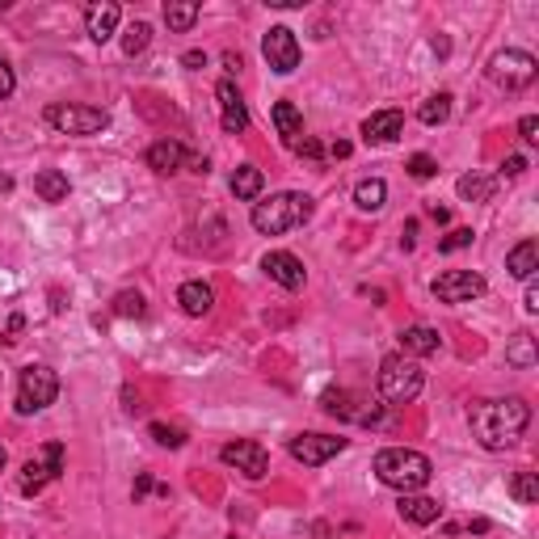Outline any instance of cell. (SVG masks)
Wrapping results in <instances>:
<instances>
[{
	"mask_svg": "<svg viewBox=\"0 0 539 539\" xmlns=\"http://www.w3.org/2000/svg\"><path fill=\"white\" fill-rule=\"evenodd\" d=\"M472 434L484 451H506L510 443L523 439V430L531 426V404L523 396H506V401H481L468 409Z\"/></svg>",
	"mask_w": 539,
	"mask_h": 539,
	"instance_id": "6da1fadb",
	"label": "cell"
},
{
	"mask_svg": "<svg viewBox=\"0 0 539 539\" xmlns=\"http://www.w3.org/2000/svg\"><path fill=\"white\" fill-rule=\"evenodd\" d=\"M375 476H379L387 489L417 493V489H426V484H430L434 464H430L422 451H409V447H387V451L375 456Z\"/></svg>",
	"mask_w": 539,
	"mask_h": 539,
	"instance_id": "7a4b0ae2",
	"label": "cell"
},
{
	"mask_svg": "<svg viewBox=\"0 0 539 539\" xmlns=\"http://www.w3.org/2000/svg\"><path fill=\"white\" fill-rule=\"evenodd\" d=\"M312 211H317V203L308 194H295V190L274 194V198H265V203L253 207V228L265 236H283L291 228H304L312 220Z\"/></svg>",
	"mask_w": 539,
	"mask_h": 539,
	"instance_id": "3957f363",
	"label": "cell"
},
{
	"mask_svg": "<svg viewBox=\"0 0 539 539\" xmlns=\"http://www.w3.org/2000/svg\"><path fill=\"white\" fill-rule=\"evenodd\" d=\"M426 384V371L417 359H404V354H392V359L379 362V396L387 404H409Z\"/></svg>",
	"mask_w": 539,
	"mask_h": 539,
	"instance_id": "277c9868",
	"label": "cell"
},
{
	"mask_svg": "<svg viewBox=\"0 0 539 539\" xmlns=\"http://www.w3.org/2000/svg\"><path fill=\"white\" fill-rule=\"evenodd\" d=\"M42 118H47V126H56L59 135H97V131L110 126V114L101 106H72V101H51L42 110Z\"/></svg>",
	"mask_w": 539,
	"mask_h": 539,
	"instance_id": "5b68a950",
	"label": "cell"
},
{
	"mask_svg": "<svg viewBox=\"0 0 539 539\" xmlns=\"http://www.w3.org/2000/svg\"><path fill=\"white\" fill-rule=\"evenodd\" d=\"M59 396V375L51 371V367H42V362H30V367H22V375H17V413H39V409H47V404H56Z\"/></svg>",
	"mask_w": 539,
	"mask_h": 539,
	"instance_id": "8992f818",
	"label": "cell"
},
{
	"mask_svg": "<svg viewBox=\"0 0 539 539\" xmlns=\"http://www.w3.org/2000/svg\"><path fill=\"white\" fill-rule=\"evenodd\" d=\"M539 76V59L526 51H498L489 59V81L501 89H526Z\"/></svg>",
	"mask_w": 539,
	"mask_h": 539,
	"instance_id": "52a82bcc",
	"label": "cell"
},
{
	"mask_svg": "<svg viewBox=\"0 0 539 539\" xmlns=\"http://www.w3.org/2000/svg\"><path fill=\"white\" fill-rule=\"evenodd\" d=\"M430 291L443 304H472V300L484 295V278L476 270H447V274H439L430 283Z\"/></svg>",
	"mask_w": 539,
	"mask_h": 539,
	"instance_id": "ba28073f",
	"label": "cell"
},
{
	"mask_svg": "<svg viewBox=\"0 0 539 539\" xmlns=\"http://www.w3.org/2000/svg\"><path fill=\"white\" fill-rule=\"evenodd\" d=\"M342 451H346V439H337V434L308 430V434H295V439H291V456L300 459L304 468H320V464H329L333 456H342Z\"/></svg>",
	"mask_w": 539,
	"mask_h": 539,
	"instance_id": "9c48e42d",
	"label": "cell"
},
{
	"mask_svg": "<svg viewBox=\"0 0 539 539\" xmlns=\"http://www.w3.org/2000/svg\"><path fill=\"white\" fill-rule=\"evenodd\" d=\"M262 56H265V64H270L278 76H291V72L300 68V39H295V30H287V26L265 30Z\"/></svg>",
	"mask_w": 539,
	"mask_h": 539,
	"instance_id": "30bf717a",
	"label": "cell"
},
{
	"mask_svg": "<svg viewBox=\"0 0 539 539\" xmlns=\"http://www.w3.org/2000/svg\"><path fill=\"white\" fill-rule=\"evenodd\" d=\"M220 459L228 468L245 472L249 481H262L265 472H270V456H265L262 443H253V439H236V443H223L220 447Z\"/></svg>",
	"mask_w": 539,
	"mask_h": 539,
	"instance_id": "8fae6325",
	"label": "cell"
},
{
	"mask_svg": "<svg viewBox=\"0 0 539 539\" xmlns=\"http://www.w3.org/2000/svg\"><path fill=\"white\" fill-rule=\"evenodd\" d=\"M59 472H64V443H47L42 459H30L22 468V493H39L47 481H56Z\"/></svg>",
	"mask_w": 539,
	"mask_h": 539,
	"instance_id": "7c38bea8",
	"label": "cell"
},
{
	"mask_svg": "<svg viewBox=\"0 0 539 539\" xmlns=\"http://www.w3.org/2000/svg\"><path fill=\"white\" fill-rule=\"evenodd\" d=\"M215 97H220V126L228 135H240L249 126V110H245V97L236 89L232 81H220L215 84Z\"/></svg>",
	"mask_w": 539,
	"mask_h": 539,
	"instance_id": "4fadbf2b",
	"label": "cell"
},
{
	"mask_svg": "<svg viewBox=\"0 0 539 539\" xmlns=\"http://www.w3.org/2000/svg\"><path fill=\"white\" fill-rule=\"evenodd\" d=\"M262 270L270 278H274L278 287H287V291H300L304 287V278H308V270H304V262H300V257H295V253H265L262 257Z\"/></svg>",
	"mask_w": 539,
	"mask_h": 539,
	"instance_id": "5bb4252c",
	"label": "cell"
},
{
	"mask_svg": "<svg viewBox=\"0 0 539 539\" xmlns=\"http://www.w3.org/2000/svg\"><path fill=\"white\" fill-rule=\"evenodd\" d=\"M118 22H123V9H118L114 0H93V4L84 9V30H89L93 42H110Z\"/></svg>",
	"mask_w": 539,
	"mask_h": 539,
	"instance_id": "9a60e30c",
	"label": "cell"
},
{
	"mask_svg": "<svg viewBox=\"0 0 539 539\" xmlns=\"http://www.w3.org/2000/svg\"><path fill=\"white\" fill-rule=\"evenodd\" d=\"M404 131V114L401 110H375L367 123H362V139L367 143H392V139H401Z\"/></svg>",
	"mask_w": 539,
	"mask_h": 539,
	"instance_id": "2e32d148",
	"label": "cell"
},
{
	"mask_svg": "<svg viewBox=\"0 0 539 539\" xmlns=\"http://www.w3.org/2000/svg\"><path fill=\"white\" fill-rule=\"evenodd\" d=\"M439 346H443V337H439V329H430V325H409V329L401 333L404 359H430V354H439Z\"/></svg>",
	"mask_w": 539,
	"mask_h": 539,
	"instance_id": "e0dca14e",
	"label": "cell"
},
{
	"mask_svg": "<svg viewBox=\"0 0 539 539\" xmlns=\"http://www.w3.org/2000/svg\"><path fill=\"white\" fill-rule=\"evenodd\" d=\"M178 304H181V312L186 317H207L211 308H215V291L207 287V283H181V291H178Z\"/></svg>",
	"mask_w": 539,
	"mask_h": 539,
	"instance_id": "ac0fdd59",
	"label": "cell"
},
{
	"mask_svg": "<svg viewBox=\"0 0 539 539\" xmlns=\"http://www.w3.org/2000/svg\"><path fill=\"white\" fill-rule=\"evenodd\" d=\"M439 514H443V506H439L434 498H422V493H401V518H404V523L430 526V523H439Z\"/></svg>",
	"mask_w": 539,
	"mask_h": 539,
	"instance_id": "d6986e66",
	"label": "cell"
},
{
	"mask_svg": "<svg viewBox=\"0 0 539 539\" xmlns=\"http://www.w3.org/2000/svg\"><path fill=\"white\" fill-rule=\"evenodd\" d=\"M143 161H148V169H156V173H173V169H181V161H186V143H178V139H156Z\"/></svg>",
	"mask_w": 539,
	"mask_h": 539,
	"instance_id": "ffe728a7",
	"label": "cell"
},
{
	"mask_svg": "<svg viewBox=\"0 0 539 539\" xmlns=\"http://www.w3.org/2000/svg\"><path fill=\"white\" fill-rule=\"evenodd\" d=\"M506 270H510L514 278L531 283V274L539 270V245H535V240H523V245H514L510 257H506Z\"/></svg>",
	"mask_w": 539,
	"mask_h": 539,
	"instance_id": "44dd1931",
	"label": "cell"
},
{
	"mask_svg": "<svg viewBox=\"0 0 539 539\" xmlns=\"http://www.w3.org/2000/svg\"><path fill=\"white\" fill-rule=\"evenodd\" d=\"M456 190L464 203H489L493 194H498V178H484V173H464L456 181Z\"/></svg>",
	"mask_w": 539,
	"mask_h": 539,
	"instance_id": "7402d4cb",
	"label": "cell"
},
{
	"mask_svg": "<svg viewBox=\"0 0 539 539\" xmlns=\"http://www.w3.org/2000/svg\"><path fill=\"white\" fill-rule=\"evenodd\" d=\"M34 194H39L42 203H64L68 198V173H59V169L34 173Z\"/></svg>",
	"mask_w": 539,
	"mask_h": 539,
	"instance_id": "603a6c76",
	"label": "cell"
},
{
	"mask_svg": "<svg viewBox=\"0 0 539 539\" xmlns=\"http://www.w3.org/2000/svg\"><path fill=\"white\" fill-rule=\"evenodd\" d=\"M274 126H278V135L287 139V143H300V135H304V114L295 110L291 101H274Z\"/></svg>",
	"mask_w": 539,
	"mask_h": 539,
	"instance_id": "cb8c5ba5",
	"label": "cell"
},
{
	"mask_svg": "<svg viewBox=\"0 0 539 539\" xmlns=\"http://www.w3.org/2000/svg\"><path fill=\"white\" fill-rule=\"evenodd\" d=\"M198 13H203L198 0H169L165 4V26L173 30V34H186V30L198 22Z\"/></svg>",
	"mask_w": 539,
	"mask_h": 539,
	"instance_id": "d4e9b609",
	"label": "cell"
},
{
	"mask_svg": "<svg viewBox=\"0 0 539 539\" xmlns=\"http://www.w3.org/2000/svg\"><path fill=\"white\" fill-rule=\"evenodd\" d=\"M265 178H262V169H253V165H240L232 173V194L236 198H245V203H253L257 194H262Z\"/></svg>",
	"mask_w": 539,
	"mask_h": 539,
	"instance_id": "484cf974",
	"label": "cell"
},
{
	"mask_svg": "<svg viewBox=\"0 0 539 539\" xmlns=\"http://www.w3.org/2000/svg\"><path fill=\"white\" fill-rule=\"evenodd\" d=\"M417 118L426 126H443L447 118H451V93H434V97H426L422 106H417Z\"/></svg>",
	"mask_w": 539,
	"mask_h": 539,
	"instance_id": "4316f807",
	"label": "cell"
},
{
	"mask_svg": "<svg viewBox=\"0 0 539 539\" xmlns=\"http://www.w3.org/2000/svg\"><path fill=\"white\" fill-rule=\"evenodd\" d=\"M387 198V186L379 178H367L354 186V203H359V211H379Z\"/></svg>",
	"mask_w": 539,
	"mask_h": 539,
	"instance_id": "83f0119b",
	"label": "cell"
},
{
	"mask_svg": "<svg viewBox=\"0 0 539 539\" xmlns=\"http://www.w3.org/2000/svg\"><path fill=\"white\" fill-rule=\"evenodd\" d=\"M320 404H325V413H333V417L362 422V413L354 409V404H359V396H350V392H325V396H320Z\"/></svg>",
	"mask_w": 539,
	"mask_h": 539,
	"instance_id": "f1b7e54d",
	"label": "cell"
},
{
	"mask_svg": "<svg viewBox=\"0 0 539 539\" xmlns=\"http://www.w3.org/2000/svg\"><path fill=\"white\" fill-rule=\"evenodd\" d=\"M535 337L531 333H514V342H510V350H506V362L510 367H535Z\"/></svg>",
	"mask_w": 539,
	"mask_h": 539,
	"instance_id": "f546056e",
	"label": "cell"
},
{
	"mask_svg": "<svg viewBox=\"0 0 539 539\" xmlns=\"http://www.w3.org/2000/svg\"><path fill=\"white\" fill-rule=\"evenodd\" d=\"M510 498L518 501V506H535V501H539L535 472H514V476H510Z\"/></svg>",
	"mask_w": 539,
	"mask_h": 539,
	"instance_id": "4dcf8cb0",
	"label": "cell"
},
{
	"mask_svg": "<svg viewBox=\"0 0 539 539\" xmlns=\"http://www.w3.org/2000/svg\"><path fill=\"white\" fill-rule=\"evenodd\" d=\"M148 42H152V26H148V22H135V26L123 34V56H131V59L143 56Z\"/></svg>",
	"mask_w": 539,
	"mask_h": 539,
	"instance_id": "1f68e13d",
	"label": "cell"
},
{
	"mask_svg": "<svg viewBox=\"0 0 539 539\" xmlns=\"http://www.w3.org/2000/svg\"><path fill=\"white\" fill-rule=\"evenodd\" d=\"M148 308H143V295L139 291H123V295H114V317H143Z\"/></svg>",
	"mask_w": 539,
	"mask_h": 539,
	"instance_id": "d6a6232c",
	"label": "cell"
},
{
	"mask_svg": "<svg viewBox=\"0 0 539 539\" xmlns=\"http://www.w3.org/2000/svg\"><path fill=\"white\" fill-rule=\"evenodd\" d=\"M148 434H152L161 447H169V451H178L181 443H186V430H178V426H165V422H152L148 426Z\"/></svg>",
	"mask_w": 539,
	"mask_h": 539,
	"instance_id": "836d02e7",
	"label": "cell"
},
{
	"mask_svg": "<svg viewBox=\"0 0 539 539\" xmlns=\"http://www.w3.org/2000/svg\"><path fill=\"white\" fill-rule=\"evenodd\" d=\"M409 173H413L417 181H430V178H434V173H439V165H434V156L417 152V156H409Z\"/></svg>",
	"mask_w": 539,
	"mask_h": 539,
	"instance_id": "e575fe53",
	"label": "cell"
},
{
	"mask_svg": "<svg viewBox=\"0 0 539 539\" xmlns=\"http://www.w3.org/2000/svg\"><path fill=\"white\" fill-rule=\"evenodd\" d=\"M472 236H476V232H472V228H456V232H447L443 240H439V249H443V253L468 249V245H472Z\"/></svg>",
	"mask_w": 539,
	"mask_h": 539,
	"instance_id": "d590c367",
	"label": "cell"
},
{
	"mask_svg": "<svg viewBox=\"0 0 539 539\" xmlns=\"http://www.w3.org/2000/svg\"><path fill=\"white\" fill-rule=\"evenodd\" d=\"M300 156H308V161H320L325 156V148H320V139H300V143H291Z\"/></svg>",
	"mask_w": 539,
	"mask_h": 539,
	"instance_id": "8d00e7d4",
	"label": "cell"
},
{
	"mask_svg": "<svg viewBox=\"0 0 539 539\" xmlns=\"http://www.w3.org/2000/svg\"><path fill=\"white\" fill-rule=\"evenodd\" d=\"M518 135H523L526 143H539V118L535 114H526L523 123H518Z\"/></svg>",
	"mask_w": 539,
	"mask_h": 539,
	"instance_id": "74e56055",
	"label": "cell"
},
{
	"mask_svg": "<svg viewBox=\"0 0 539 539\" xmlns=\"http://www.w3.org/2000/svg\"><path fill=\"white\" fill-rule=\"evenodd\" d=\"M13 84H17L13 68H9V64L0 59V101H4V97H9V93H13Z\"/></svg>",
	"mask_w": 539,
	"mask_h": 539,
	"instance_id": "f35d334b",
	"label": "cell"
},
{
	"mask_svg": "<svg viewBox=\"0 0 539 539\" xmlns=\"http://www.w3.org/2000/svg\"><path fill=\"white\" fill-rule=\"evenodd\" d=\"M501 173H506V178H523V173H526V156H506Z\"/></svg>",
	"mask_w": 539,
	"mask_h": 539,
	"instance_id": "ab89813d",
	"label": "cell"
},
{
	"mask_svg": "<svg viewBox=\"0 0 539 539\" xmlns=\"http://www.w3.org/2000/svg\"><path fill=\"white\" fill-rule=\"evenodd\" d=\"M523 308H526V312H539V287H535V283H526V295H523Z\"/></svg>",
	"mask_w": 539,
	"mask_h": 539,
	"instance_id": "60d3db41",
	"label": "cell"
},
{
	"mask_svg": "<svg viewBox=\"0 0 539 539\" xmlns=\"http://www.w3.org/2000/svg\"><path fill=\"white\" fill-rule=\"evenodd\" d=\"M181 64H186V68H207V56H203V51H186Z\"/></svg>",
	"mask_w": 539,
	"mask_h": 539,
	"instance_id": "b9f144b4",
	"label": "cell"
},
{
	"mask_svg": "<svg viewBox=\"0 0 539 539\" xmlns=\"http://www.w3.org/2000/svg\"><path fill=\"white\" fill-rule=\"evenodd\" d=\"M123 401H126V413H143V404H139V396L131 392V387L123 392Z\"/></svg>",
	"mask_w": 539,
	"mask_h": 539,
	"instance_id": "7bdbcfd3",
	"label": "cell"
},
{
	"mask_svg": "<svg viewBox=\"0 0 539 539\" xmlns=\"http://www.w3.org/2000/svg\"><path fill=\"white\" fill-rule=\"evenodd\" d=\"M143 493H152V476H148V472H143V476L135 481V501L143 498Z\"/></svg>",
	"mask_w": 539,
	"mask_h": 539,
	"instance_id": "ee69618b",
	"label": "cell"
},
{
	"mask_svg": "<svg viewBox=\"0 0 539 539\" xmlns=\"http://www.w3.org/2000/svg\"><path fill=\"white\" fill-rule=\"evenodd\" d=\"M329 152H333V156H337V161H342V156H350V143H346V139H337V143H333Z\"/></svg>",
	"mask_w": 539,
	"mask_h": 539,
	"instance_id": "f6af8a7d",
	"label": "cell"
},
{
	"mask_svg": "<svg viewBox=\"0 0 539 539\" xmlns=\"http://www.w3.org/2000/svg\"><path fill=\"white\" fill-rule=\"evenodd\" d=\"M430 215H434V220H439V223H447V220H451V215H447V207H439V203L430 207Z\"/></svg>",
	"mask_w": 539,
	"mask_h": 539,
	"instance_id": "bcb514c9",
	"label": "cell"
},
{
	"mask_svg": "<svg viewBox=\"0 0 539 539\" xmlns=\"http://www.w3.org/2000/svg\"><path fill=\"white\" fill-rule=\"evenodd\" d=\"M223 64H228V72H240V56H232V51L223 56Z\"/></svg>",
	"mask_w": 539,
	"mask_h": 539,
	"instance_id": "7dc6e473",
	"label": "cell"
},
{
	"mask_svg": "<svg viewBox=\"0 0 539 539\" xmlns=\"http://www.w3.org/2000/svg\"><path fill=\"white\" fill-rule=\"evenodd\" d=\"M4 464H9V456H4V447H0V472H4Z\"/></svg>",
	"mask_w": 539,
	"mask_h": 539,
	"instance_id": "c3c4849f",
	"label": "cell"
}]
</instances>
